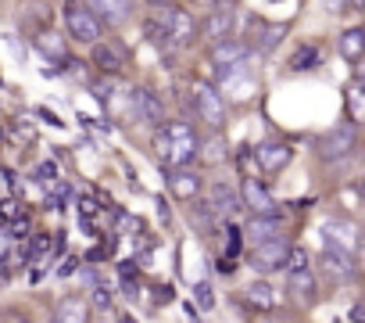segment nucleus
<instances>
[{
  "label": "nucleus",
  "mask_w": 365,
  "mask_h": 323,
  "mask_svg": "<svg viewBox=\"0 0 365 323\" xmlns=\"http://www.w3.org/2000/svg\"><path fill=\"white\" fill-rule=\"evenodd\" d=\"M197 151H201V136L194 133L190 122L172 119V122L154 126V158L161 162L165 169H182V166H190Z\"/></svg>",
  "instance_id": "1"
},
{
  "label": "nucleus",
  "mask_w": 365,
  "mask_h": 323,
  "mask_svg": "<svg viewBox=\"0 0 365 323\" xmlns=\"http://www.w3.org/2000/svg\"><path fill=\"white\" fill-rule=\"evenodd\" d=\"M158 22H161V29H165V36H168L172 47H190L197 40V19H194L190 8H182V4L161 8L158 11Z\"/></svg>",
  "instance_id": "2"
},
{
  "label": "nucleus",
  "mask_w": 365,
  "mask_h": 323,
  "mask_svg": "<svg viewBox=\"0 0 365 323\" xmlns=\"http://www.w3.org/2000/svg\"><path fill=\"white\" fill-rule=\"evenodd\" d=\"M194 108H197V119L208 126V129H222L226 126V104H222V94L208 83H197L194 86Z\"/></svg>",
  "instance_id": "3"
},
{
  "label": "nucleus",
  "mask_w": 365,
  "mask_h": 323,
  "mask_svg": "<svg viewBox=\"0 0 365 323\" xmlns=\"http://www.w3.org/2000/svg\"><path fill=\"white\" fill-rule=\"evenodd\" d=\"M287 259H290V244H287V237H272V241L251 244V266H255L258 273L287 269Z\"/></svg>",
  "instance_id": "4"
},
{
  "label": "nucleus",
  "mask_w": 365,
  "mask_h": 323,
  "mask_svg": "<svg viewBox=\"0 0 365 323\" xmlns=\"http://www.w3.org/2000/svg\"><path fill=\"white\" fill-rule=\"evenodd\" d=\"M65 26H68V36L79 40V44H97L101 40V29H104L83 4H76V0L65 8Z\"/></svg>",
  "instance_id": "5"
},
{
  "label": "nucleus",
  "mask_w": 365,
  "mask_h": 323,
  "mask_svg": "<svg viewBox=\"0 0 365 323\" xmlns=\"http://www.w3.org/2000/svg\"><path fill=\"white\" fill-rule=\"evenodd\" d=\"M240 205L244 209H251V216H272V219H279V205H276V198L269 194V187L262 184V180H244V187H240Z\"/></svg>",
  "instance_id": "6"
},
{
  "label": "nucleus",
  "mask_w": 365,
  "mask_h": 323,
  "mask_svg": "<svg viewBox=\"0 0 365 323\" xmlns=\"http://www.w3.org/2000/svg\"><path fill=\"white\" fill-rule=\"evenodd\" d=\"M129 104H133V119H136L140 126H161V122H165V104H161L158 94L136 86V90L129 94Z\"/></svg>",
  "instance_id": "7"
},
{
  "label": "nucleus",
  "mask_w": 365,
  "mask_h": 323,
  "mask_svg": "<svg viewBox=\"0 0 365 323\" xmlns=\"http://www.w3.org/2000/svg\"><path fill=\"white\" fill-rule=\"evenodd\" d=\"M351 151H354V122L336 126V129H329V133L319 136V154H322L326 162H340V158H347Z\"/></svg>",
  "instance_id": "8"
},
{
  "label": "nucleus",
  "mask_w": 365,
  "mask_h": 323,
  "mask_svg": "<svg viewBox=\"0 0 365 323\" xmlns=\"http://www.w3.org/2000/svg\"><path fill=\"white\" fill-rule=\"evenodd\" d=\"M215 72H219V86H222L226 94H233V97H247V94H255V72H251L247 61L222 65V69H215Z\"/></svg>",
  "instance_id": "9"
},
{
  "label": "nucleus",
  "mask_w": 365,
  "mask_h": 323,
  "mask_svg": "<svg viewBox=\"0 0 365 323\" xmlns=\"http://www.w3.org/2000/svg\"><path fill=\"white\" fill-rule=\"evenodd\" d=\"M83 8L101 22V26H122L133 15V0H83Z\"/></svg>",
  "instance_id": "10"
},
{
  "label": "nucleus",
  "mask_w": 365,
  "mask_h": 323,
  "mask_svg": "<svg viewBox=\"0 0 365 323\" xmlns=\"http://www.w3.org/2000/svg\"><path fill=\"white\" fill-rule=\"evenodd\" d=\"M255 158H258V166H262V173H283L287 166H290V158H294V147L290 144H279V140H265L258 151H255Z\"/></svg>",
  "instance_id": "11"
},
{
  "label": "nucleus",
  "mask_w": 365,
  "mask_h": 323,
  "mask_svg": "<svg viewBox=\"0 0 365 323\" xmlns=\"http://www.w3.org/2000/svg\"><path fill=\"white\" fill-rule=\"evenodd\" d=\"M168 191L179 198V202H197L201 198V191H205V184H201V177L194 173V169H168Z\"/></svg>",
  "instance_id": "12"
},
{
  "label": "nucleus",
  "mask_w": 365,
  "mask_h": 323,
  "mask_svg": "<svg viewBox=\"0 0 365 323\" xmlns=\"http://www.w3.org/2000/svg\"><path fill=\"white\" fill-rule=\"evenodd\" d=\"M322 237H326L329 248H340L347 255H354V248H358V227L351 219H326Z\"/></svg>",
  "instance_id": "13"
},
{
  "label": "nucleus",
  "mask_w": 365,
  "mask_h": 323,
  "mask_svg": "<svg viewBox=\"0 0 365 323\" xmlns=\"http://www.w3.org/2000/svg\"><path fill=\"white\" fill-rule=\"evenodd\" d=\"M230 29H233V8L226 4H219V8H212L208 11V19L197 26V33L205 36V40H212V44H219V40H230Z\"/></svg>",
  "instance_id": "14"
},
{
  "label": "nucleus",
  "mask_w": 365,
  "mask_h": 323,
  "mask_svg": "<svg viewBox=\"0 0 365 323\" xmlns=\"http://www.w3.org/2000/svg\"><path fill=\"white\" fill-rule=\"evenodd\" d=\"M319 266H322L326 277H333V280H340V284L354 277V255H347V252H340V248H329V244H326Z\"/></svg>",
  "instance_id": "15"
},
{
  "label": "nucleus",
  "mask_w": 365,
  "mask_h": 323,
  "mask_svg": "<svg viewBox=\"0 0 365 323\" xmlns=\"http://www.w3.org/2000/svg\"><path fill=\"white\" fill-rule=\"evenodd\" d=\"M54 323H90V302L83 294H65L54 305Z\"/></svg>",
  "instance_id": "16"
},
{
  "label": "nucleus",
  "mask_w": 365,
  "mask_h": 323,
  "mask_svg": "<svg viewBox=\"0 0 365 323\" xmlns=\"http://www.w3.org/2000/svg\"><path fill=\"white\" fill-rule=\"evenodd\" d=\"M212 212H219V216H226V219H233L244 205H240V194L233 191V187H226V184H215L212 191H208V202H205Z\"/></svg>",
  "instance_id": "17"
},
{
  "label": "nucleus",
  "mask_w": 365,
  "mask_h": 323,
  "mask_svg": "<svg viewBox=\"0 0 365 323\" xmlns=\"http://www.w3.org/2000/svg\"><path fill=\"white\" fill-rule=\"evenodd\" d=\"M251 58V47L244 40H219L212 44V65L222 69V65H237V61H247Z\"/></svg>",
  "instance_id": "18"
},
{
  "label": "nucleus",
  "mask_w": 365,
  "mask_h": 323,
  "mask_svg": "<svg viewBox=\"0 0 365 323\" xmlns=\"http://www.w3.org/2000/svg\"><path fill=\"white\" fill-rule=\"evenodd\" d=\"M287 291L301 302V305H312L315 302V273L304 266V269H287Z\"/></svg>",
  "instance_id": "19"
},
{
  "label": "nucleus",
  "mask_w": 365,
  "mask_h": 323,
  "mask_svg": "<svg viewBox=\"0 0 365 323\" xmlns=\"http://www.w3.org/2000/svg\"><path fill=\"white\" fill-rule=\"evenodd\" d=\"M251 29H255L258 36H255L247 47H258L262 54H269V51L287 36V26H272V22H262V19H251Z\"/></svg>",
  "instance_id": "20"
},
{
  "label": "nucleus",
  "mask_w": 365,
  "mask_h": 323,
  "mask_svg": "<svg viewBox=\"0 0 365 323\" xmlns=\"http://www.w3.org/2000/svg\"><path fill=\"white\" fill-rule=\"evenodd\" d=\"M244 237H247L251 244H262V241L283 237V234H279V219H272V216H251V219L244 223Z\"/></svg>",
  "instance_id": "21"
},
{
  "label": "nucleus",
  "mask_w": 365,
  "mask_h": 323,
  "mask_svg": "<svg viewBox=\"0 0 365 323\" xmlns=\"http://www.w3.org/2000/svg\"><path fill=\"white\" fill-rule=\"evenodd\" d=\"M93 65H97L101 72H108V76H118L125 61H122V51H118V47L97 40V44H93Z\"/></svg>",
  "instance_id": "22"
},
{
  "label": "nucleus",
  "mask_w": 365,
  "mask_h": 323,
  "mask_svg": "<svg viewBox=\"0 0 365 323\" xmlns=\"http://www.w3.org/2000/svg\"><path fill=\"white\" fill-rule=\"evenodd\" d=\"M244 294H247V302H251L255 309H276V305H279V298H276V287H272V284H265V280L251 284Z\"/></svg>",
  "instance_id": "23"
},
{
  "label": "nucleus",
  "mask_w": 365,
  "mask_h": 323,
  "mask_svg": "<svg viewBox=\"0 0 365 323\" xmlns=\"http://www.w3.org/2000/svg\"><path fill=\"white\" fill-rule=\"evenodd\" d=\"M361 51H365V33H361V29H347V33L340 36V58L354 65V61L361 58Z\"/></svg>",
  "instance_id": "24"
},
{
  "label": "nucleus",
  "mask_w": 365,
  "mask_h": 323,
  "mask_svg": "<svg viewBox=\"0 0 365 323\" xmlns=\"http://www.w3.org/2000/svg\"><path fill=\"white\" fill-rule=\"evenodd\" d=\"M36 47H40L47 58H58V61H65V58H68V54H65V44H61V40H58V33H51V29L36 36Z\"/></svg>",
  "instance_id": "25"
},
{
  "label": "nucleus",
  "mask_w": 365,
  "mask_h": 323,
  "mask_svg": "<svg viewBox=\"0 0 365 323\" xmlns=\"http://www.w3.org/2000/svg\"><path fill=\"white\" fill-rule=\"evenodd\" d=\"M143 33H147V40L165 54V51H172V44H168V36H165V29H161V22L158 19H150V22H143Z\"/></svg>",
  "instance_id": "26"
},
{
  "label": "nucleus",
  "mask_w": 365,
  "mask_h": 323,
  "mask_svg": "<svg viewBox=\"0 0 365 323\" xmlns=\"http://www.w3.org/2000/svg\"><path fill=\"white\" fill-rule=\"evenodd\" d=\"M315 65H319V47H301V51L294 54V61H290L294 72H308V69H315Z\"/></svg>",
  "instance_id": "27"
},
{
  "label": "nucleus",
  "mask_w": 365,
  "mask_h": 323,
  "mask_svg": "<svg viewBox=\"0 0 365 323\" xmlns=\"http://www.w3.org/2000/svg\"><path fill=\"white\" fill-rule=\"evenodd\" d=\"M347 111H351V122H358L365 115V94H361V86H351L347 90Z\"/></svg>",
  "instance_id": "28"
},
{
  "label": "nucleus",
  "mask_w": 365,
  "mask_h": 323,
  "mask_svg": "<svg viewBox=\"0 0 365 323\" xmlns=\"http://www.w3.org/2000/svg\"><path fill=\"white\" fill-rule=\"evenodd\" d=\"M226 158V140L215 133L208 144H205V162H208V166H215V162H222Z\"/></svg>",
  "instance_id": "29"
},
{
  "label": "nucleus",
  "mask_w": 365,
  "mask_h": 323,
  "mask_svg": "<svg viewBox=\"0 0 365 323\" xmlns=\"http://www.w3.org/2000/svg\"><path fill=\"white\" fill-rule=\"evenodd\" d=\"M194 294H197V305H201V309H212V305H215V291H212L208 280L194 284Z\"/></svg>",
  "instance_id": "30"
},
{
  "label": "nucleus",
  "mask_w": 365,
  "mask_h": 323,
  "mask_svg": "<svg viewBox=\"0 0 365 323\" xmlns=\"http://www.w3.org/2000/svg\"><path fill=\"white\" fill-rule=\"evenodd\" d=\"M33 180L36 184H58V166H54V162H43V166H36Z\"/></svg>",
  "instance_id": "31"
},
{
  "label": "nucleus",
  "mask_w": 365,
  "mask_h": 323,
  "mask_svg": "<svg viewBox=\"0 0 365 323\" xmlns=\"http://www.w3.org/2000/svg\"><path fill=\"white\" fill-rule=\"evenodd\" d=\"M111 302H115L111 291H108L104 284H93V305H97V309H111Z\"/></svg>",
  "instance_id": "32"
},
{
  "label": "nucleus",
  "mask_w": 365,
  "mask_h": 323,
  "mask_svg": "<svg viewBox=\"0 0 365 323\" xmlns=\"http://www.w3.org/2000/svg\"><path fill=\"white\" fill-rule=\"evenodd\" d=\"M68 194H72V191H68L65 184H58V187H54V198H51V205H54V209H65V202H68Z\"/></svg>",
  "instance_id": "33"
},
{
  "label": "nucleus",
  "mask_w": 365,
  "mask_h": 323,
  "mask_svg": "<svg viewBox=\"0 0 365 323\" xmlns=\"http://www.w3.org/2000/svg\"><path fill=\"white\" fill-rule=\"evenodd\" d=\"M187 8H205V11H212V8H219V0H187Z\"/></svg>",
  "instance_id": "34"
},
{
  "label": "nucleus",
  "mask_w": 365,
  "mask_h": 323,
  "mask_svg": "<svg viewBox=\"0 0 365 323\" xmlns=\"http://www.w3.org/2000/svg\"><path fill=\"white\" fill-rule=\"evenodd\" d=\"M172 294H175V291H172V284L158 287V302H161V305H168V302H172Z\"/></svg>",
  "instance_id": "35"
},
{
  "label": "nucleus",
  "mask_w": 365,
  "mask_h": 323,
  "mask_svg": "<svg viewBox=\"0 0 365 323\" xmlns=\"http://www.w3.org/2000/svg\"><path fill=\"white\" fill-rule=\"evenodd\" d=\"M351 323H365V305H361V302L351 309Z\"/></svg>",
  "instance_id": "36"
},
{
  "label": "nucleus",
  "mask_w": 365,
  "mask_h": 323,
  "mask_svg": "<svg viewBox=\"0 0 365 323\" xmlns=\"http://www.w3.org/2000/svg\"><path fill=\"white\" fill-rule=\"evenodd\" d=\"M40 119H47L51 126H65V122H61V119H58L54 111H47V108H40Z\"/></svg>",
  "instance_id": "37"
},
{
  "label": "nucleus",
  "mask_w": 365,
  "mask_h": 323,
  "mask_svg": "<svg viewBox=\"0 0 365 323\" xmlns=\"http://www.w3.org/2000/svg\"><path fill=\"white\" fill-rule=\"evenodd\" d=\"M76 266H79V259H68V262H65L58 273H61V277H72V273H76Z\"/></svg>",
  "instance_id": "38"
},
{
  "label": "nucleus",
  "mask_w": 365,
  "mask_h": 323,
  "mask_svg": "<svg viewBox=\"0 0 365 323\" xmlns=\"http://www.w3.org/2000/svg\"><path fill=\"white\" fill-rule=\"evenodd\" d=\"M322 4H326L329 11H344V8H347V0H322Z\"/></svg>",
  "instance_id": "39"
},
{
  "label": "nucleus",
  "mask_w": 365,
  "mask_h": 323,
  "mask_svg": "<svg viewBox=\"0 0 365 323\" xmlns=\"http://www.w3.org/2000/svg\"><path fill=\"white\" fill-rule=\"evenodd\" d=\"M158 216H161V219H165V223H168V216H172V212H168V205H165V198H161V202H158Z\"/></svg>",
  "instance_id": "40"
},
{
  "label": "nucleus",
  "mask_w": 365,
  "mask_h": 323,
  "mask_svg": "<svg viewBox=\"0 0 365 323\" xmlns=\"http://www.w3.org/2000/svg\"><path fill=\"white\" fill-rule=\"evenodd\" d=\"M147 4H150L154 11H161V8H168V4H172V0H147Z\"/></svg>",
  "instance_id": "41"
},
{
  "label": "nucleus",
  "mask_w": 365,
  "mask_h": 323,
  "mask_svg": "<svg viewBox=\"0 0 365 323\" xmlns=\"http://www.w3.org/2000/svg\"><path fill=\"white\" fill-rule=\"evenodd\" d=\"M118 323H133V319H129V316H122V319H118Z\"/></svg>",
  "instance_id": "42"
}]
</instances>
